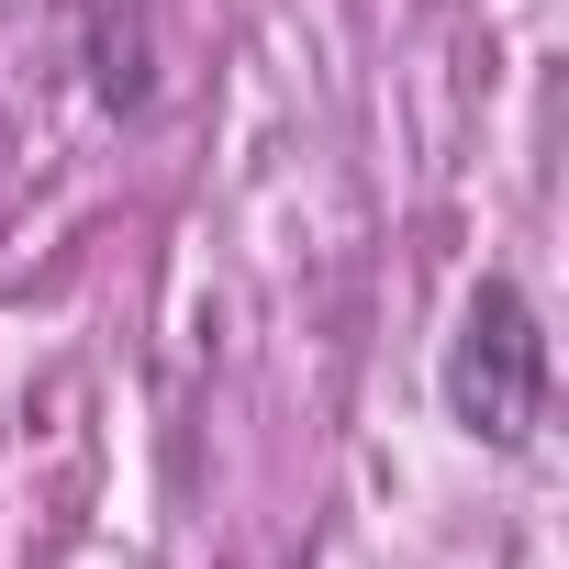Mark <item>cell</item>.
Segmentation results:
<instances>
[{"mask_svg": "<svg viewBox=\"0 0 569 569\" xmlns=\"http://www.w3.org/2000/svg\"><path fill=\"white\" fill-rule=\"evenodd\" d=\"M447 413L491 447V458H525L536 447V413H547V325L513 279L491 268L480 291L458 302V336H447Z\"/></svg>", "mask_w": 569, "mask_h": 569, "instance_id": "6da1fadb", "label": "cell"}]
</instances>
